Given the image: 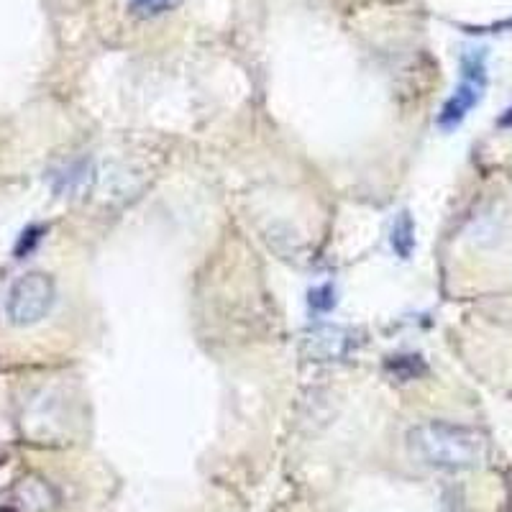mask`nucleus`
Instances as JSON below:
<instances>
[{"label":"nucleus","mask_w":512,"mask_h":512,"mask_svg":"<svg viewBox=\"0 0 512 512\" xmlns=\"http://www.w3.org/2000/svg\"><path fill=\"white\" fill-rule=\"evenodd\" d=\"M410 448L438 469H466L484 459L487 438L477 428L433 420L410 431Z\"/></svg>","instance_id":"nucleus-1"},{"label":"nucleus","mask_w":512,"mask_h":512,"mask_svg":"<svg viewBox=\"0 0 512 512\" xmlns=\"http://www.w3.org/2000/svg\"><path fill=\"white\" fill-rule=\"evenodd\" d=\"M484 88H487V64H484V52H466L461 57V82L454 95L446 100L441 116H438V126L451 131L459 126L474 105L482 100Z\"/></svg>","instance_id":"nucleus-2"},{"label":"nucleus","mask_w":512,"mask_h":512,"mask_svg":"<svg viewBox=\"0 0 512 512\" xmlns=\"http://www.w3.org/2000/svg\"><path fill=\"white\" fill-rule=\"evenodd\" d=\"M54 303V282L47 274L31 272L11 287L6 297V313L13 326H34L47 318Z\"/></svg>","instance_id":"nucleus-3"},{"label":"nucleus","mask_w":512,"mask_h":512,"mask_svg":"<svg viewBox=\"0 0 512 512\" xmlns=\"http://www.w3.org/2000/svg\"><path fill=\"white\" fill-rule=\"evenodd\" d=\"M390 241H392V249H395V254L400 256V259H410V256H413L415 223L408 210H402L400 216H397V221L392 223Z\"/></svg>","instance_id":"nucleus-4"},{"label":"nucleus","mask_w":512,"mask_h":512,"mask_svg":"<svg viewBox=\"0 0 512 512\" xmlns=\"http://www.w3.org/2000/svg\"><path fill=\"white\" fill-rule=\"evenodd\" d=\"M310 308L318 310V313H328V310L336 308V290L331 285H320L310 292Z\"/></svg>","instance_id":"nucleus-5"},{"label":"nucleus","mask_w":512,"mask_h":512,"mask_svg":"<svg viewBox=\"0 0 512 512\" xmlns=\"http://www.w3.org/2000/svg\"><path fill=\"white\" fill-rule=\"evenodd\" d=\"M169 0H134V11L139 13H159L167 8Z\"/></svg>","instance_id":"nucleus-6"}]
</instances>
